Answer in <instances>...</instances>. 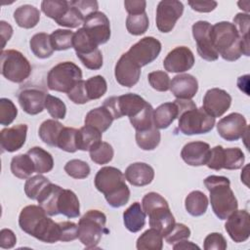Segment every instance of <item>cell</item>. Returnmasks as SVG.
Masks as SVG:
<instances>
[{
    "label": "cell",
    "instance_id": "33",
    "mask_svg": "<svg viewBox=\"0 0 250 250\" xmlns=\"http://www.w3.org/2000/svg\"><path fill=\"white\" fill-rule=\"evenodd\" d=\"M208 198L200 190H192L190 191L186 199H185V207L187 212L193 216V217H199L205 214L208 208Z\"/></svg>",
    "mask_w": 250,
    "mask_h": 250
},
{
    "label": "cell",
    "instance_id": "48",
    "mask_svg": "<svg viewBox=\"0 0 250 250\" xmlns=\"http://www.w3.org/2000/svg\"><path fill=\"white\" fill-rule=\"evenodd\" d=\"M249 22H250V18L247 13L246 14L238 13L233 18V24L235 25V27L242 39L244 50H245L247 57L250 54V52H249Z\"/></svg>",
    "mask_w": 250,
    "mask_h": 250
},
{
    "label": "cell",
    "instance_id": "10",
    "mask_svg": "<svg viewBox=\"0 0 250 250\" xmlns=\"http://www.w3.org/2000/svg\"><path fill=\"white\" fill-rule=\"evenodd\" d=\"M148 103L141 96L128 93L118 97L107 98L103 105L112 114L114 119L128 116L129 119L137 116L146 106Z\"/></svg>",
    "mask_w": 250,
    "mask_h": 250
},
{
    "label": "cell",
    "instance_id": "51",
    "mask_svg": "<svg viewBox=\"0 0 250 250\" xmlns=\"http://www.w3.org/2000/svg\"><path fill=\"white\" fill-rule=\"evenodd\" d=\"M18 115V108L15 104L7 98L0 99V124L10 125Z\"/></svg>",
    "mask_w": 250,
    "mask_h": 250
},
{
    "label": "cell",
    "instance_id": "9",
    "mask_svg": "<svg viewBox=\"0 0 250 250\" xmlns=\"http://www.w3.org/2000/svg\"><path fill=\"white\" fill-rule=\"evenodd\" d=\"M29 61L18 50L1 52V74L14 83H21L31 74Z\"/></svg>",
    "mask_w": 250,
    "mask_h": 250
},
{
    "label": "cell",
    "instance_id": "11",
    "mask_svg": "<svg viewBox=\"0 0 250 250\" xmlns=\"http://www.w3.org/2000/svg\"><path fill=\"white\" fill-rule=\"evenodd\" d=\"M245 161L243 151L239 147L224 148L222 146H216L210 149L207 167L219 171L221 169L237 170L240 169Z\"/></svg>",
    "mask_w": 250,
    "mask_h": 250
},
{
    "label": "cell",
    "instance_id": "12",
    "mask_svg": "<svg viewBox=\"0 0 250 250\" xmlns=\"http://www.w3.org/2000/svg\"><path fill=\"white\" fill-rule=\"evenodd\" d=\"M184 13V5L178 0H162L156 8V27L160 32L172 31Z\"/></svg>",
    "mask_w": 250,
    "mask_h": 250
},
{
    "label": "cell",
    "instance_id": "54",
    "mask_svg": "<svg viewBox=\"0 0 250 250\" xmlns=\"http://www.w3.org/2000/svg\"><path fill=\"white\" fill-rule=\"evenodd\" d=\"M68 99L76 104H83L88 103L90 100L88 98L87 92H86V87H85V81L82 79L78 81L72 89L67 93Z\"/></svg>",
    "mask_w": 250,
    "mask_h": 250
},
{
    "label": "cell",
    "instance_id": "30",
    "mask_svg": "<svg viewBox=\"0 0 250 250\" xmlns=\"http://www.w3.org/2000/svg\"><path fill=\"white\" fill-rule=\"evenodd\" d=\"M59 213L67 218H77L80 215V203L77 195L70 189L62 188L58 200Z\"/></svg>",
    "mask_w": 250,
    "mask_h": 250
},
{
    "label": "cell",
    "instance_id": "50",
    "mask_svg": "<svg viewBox=\"0 0 250 250\" xmlns=\"http://www.w3.org/2000/svg\"><path fill=\"white\" fill-rule=\"evenodd\" d=\"M45 108L53 119H63L66 114L65 104L58 97L47 94L45 101Z\"/></svg>",
    "mask_w": 250,
    "mask_h": 250
},
{
    "label": "cell",
    "instance_id": "25",
    "mask_svg": "<svg viewBox=\"0 0 250 250\" xmlns=\"http://www.w3.org/2000/svg\"><path fill=\"white\" fill-rule=\"evenodd\" d=\"M124 176L132 186L145 187L152 182L154 170L150 165L145 162H135L126 168Z\"/></svg>",
    "mask_w": 250,
    "mask_h": 250
},
{
    "label": "cell",
    "instance_id": "21",
    "mask_svg": "<svg viewBox=\"0 0 250 250\" xmlns=\"http://www.w3.org/2000/svg\"><path fill=\"white\" fill-rule=\"evenodd\" d=\"M47 93L38 87H25L19 93V104L29 115H36L45 108Z\"/></svg>",
    "mask_w": 250,
    "mask_h": 250
},
{
    "label": "cell",
    "instance_id": "3",
    "mask_svg": "<svg viewBox=\"0 0 250 250\" xmlns=\"http://www.w3.org/2000/svg\"><path fill=\"white\" fill-rule=\"evenodd\" d=\"M178 106V129L184 135H199L210 132L215 125V117L208 114L203 107H197L191 100L176 99Z\"/></svg>",
    "mask_w": 250,
    "mask_h": 250
},
{
    "label": "cell",
    "instance_id": "56",
    "mask_svg": "<svg viewBox=\"0 0 250 250\" xmlns=\"http://www.w3.org/2000/svg\"><path fill=\"white\" fill-rule=\"evenodd\" d=\"M59 225L61 229L60 241L68 242L78 238V225L69 221L61 222Z\"/></svg>",
    "mask_w": 250,
    "mask_h": 250
},
{
    "label": "cell",
    "instance_id": "37",
    "mask_svg": "<svg viewBox=\"0 0 250 250\" xmlns=\"http://www.w3.org/2000/svg\"><path fill=\"white\" fill-rule=\"evenodd\" d=\"M102 141V132L90 125H84L77 132V148L89 151L92 146Z\"/></svg>",
    "mask_w": 250,
    "mask_h": 250
},
{
    "label": "cell",
    "instance_id": "2",
    "mask_svg": "<svg viewBox=\"0 0 250 250\" xmlns=\"http://www.w3.org/2000/svg\"><path fill=\"white\" fill-rule=\"evenodd\" d=\"M124 174L117 168L105 166L101 168L95 176L96 188L104 195L108 205L119 208L128 203L130 189L125 183Z\"/></svg>",
    "mask_w": 250,
    "mask_h": 250
},
{
    "label": "cell",
    "instance_id": "27",
    "mask_svg": "<svg viewBox=\"0 0 250 250\" xmlns=\"http://www.w3.org/2000/svg\"><path fill=\"white\" fill-rule=\"evenodd\" d=\"M146 216L141 203L134 202L123 212L125 228L131 232L140 231L146 225Z\"/></svg>",
    "mask_w": 250,
    "mask_h": 250
},
{
    "label": "cell",
    "instance_id": "43",
    "mask_svg": "<svg viewBox=\"0 0 250 250\" xmlns=\"http://www.w3.org/2000/svg\"><path fill=\"white\" fill-rule=\"evenodd\" d=\"M149 26V21L146 13L128 15L126 19L127 31L132 35H142L146 32Z\"/></svg>",
    "mask_w": 250,
    "mask_h": 250
},
{
    "label": "cell",
    "instance_id": "8",
    "mask_svg": "<svg viewBox=\"0 0 250 250\" xmlns=\"http://www.w3.org/2000/svg\"><path fill=\"white\" fill-rule=\"evenodd\" d=\"M80 80H82L81 68L72 62H62L49 70L47 86L52 91L67 94Z\"/></svg>",
    "mask_w": 250,
    "mask_h": 250
},
{
    "label": "cell",
    "instance_id": "4",
    "mask_svg": "<svg viewBox=\"0 0 250 250\" xmlns=\"http://www.w3.org/2000/svg\"><path fill=\"white\" fill-rule=\"evenodd\" d=\"M211 41L214 49L225 61L234 62L245 55L242 39L235 27L229 21H219L212 25Z\"/></svg>",
    "mask_w": 250,
    "mask_h": 250
},
{
    "label": "cell",
    "instance_id": "58",
    "mask_svg": "<svg viewBox=\"0 0 250 250\" xmlns=\"http://www.w3.org/2000/svg\"><path fill=\"white\" fill-rule=\"evenodd\" d=\"M17 243L16 234L12 229H3L0 231V247L3 249L13 248Z\"/></svg>",
    "mask_w": 250,
    "mask_h": 250
},
{
    "label": "cell",
    "instance_id": "49",
    "mask_svg": "<svg viewBox=\"0 0 250 250\" xmlns=\"http://www.w3.org/2000/svg\"><path fill=\"white\" fill-rule=\"evenodd\" d=\"M63 169L65 173L73 179H85L91 172L89 164L80 159H71L67 161Z\"/></svg>",
    "mask_w": 250,
    "mask_h": 250
},
{
    "label": "cell",
    "instance_id": "46",
    "mask_svg": "<svg viewBox=\"0 0 250 250\" xmlns=\"http://www.w3.org/2000/svg\"><path fill=\"white\" fill-rule=\"evenodd\" d=\"M50 183V180L44 177L42 174L29 177L24 184V193L28 198L32 200H37V197L42 189Z\"/></svg>",
    "mask_w": 250,
    "mask_h": 250
},
{
    "label": "cell",
    "instance_id": "17",
    "mask_svg": "<svg viewBox=\"0 0 250 250\" xmlns=\"http://www.w3.org/2000/svg\"><path fill=\"white\" fill-rule=\"evenodd\" d=\"M225 229L236 243L246 241L250 236V215L246 210H235L227 220Z\"/></svg>",
    "mask_w": 250,
    "mask_h": 250
},
{
    "label": "cell",
    "instance_id": "24",
    "mask_svg": "<svg viewBox=\"0 0 250 250\" xmlns=\"http://www.w3.org/2000/svg\"><path fill=\"white\" fill-rule=\"evenodd\" d=\"M169 90L176 99L191 100L198 91V81L191 74L181 73L173 77Z\"/></svg>",
    "mask_w": 250,
    "mask_h": 250
},
{
    "label": "cell",
    "instance_id": "62",
    "mask_svg": "<svg viewBox=\"0 0 250 250\" xmlns=\"http://www.w3.org/2000/svg\"><path fill=\"white\" fill-rule=\"evenodd\" d=\"M174 250H187V249H200L198 245L192 243L191 241H188L187 239L179 241L175 244H173Z\"/></svg>",
    "mask_w": 250,
    "mask_h": 250
},
{
    "label": "cell",
    "instance_id": "63",
    "mask_svg": "<svg viewBox=\"0 0 250 250\" xmlns=\"http://www.w3.org/2000/svg\"><path fill=\"white\" fill-rule=\"evenodd\" d=\"M248 85H249V75L246 74V75H243V76H240L237 80V86L239 88L240 91H243L246 95H249V92H248Z\"/></svg>",
    "mask_w": 250,
    "mask_h": 250
},
{
    "label": "cell",
    "instance_id": "36",
    "mask_svg": "<svg viewBox=\"0 0 250 250\" xmlns=\"http://www.w3.org/2000/svg\"><path fill=\"white\" fill-rule=\"evenodd\" d=\"M29 46L33 55L39 59L50 58L55 51L51 44L50 35L45 32L34 34L29 40Z\"/></svg>",
    "mask_w": 250,
    "mask_h": 250
},
{
    "label": "cell",
    "instance_id": "45",
    "mask_svg": "<svg viewBox=\"0 0 250 250\" xmlns=\"http://www.w3.org/2000/svg\"><path fill=\"white\" fill-rule=\"evenodd\" d=\"M85 87L89 100H98L106 93L107 83L102 75H96L85 81Z\"/></svg>",
    "mask_w": 250,
    "mask_h": 250
},
{
    "label": "cell",
    "instance_id": "39",
    "mask_svg": "<svg viewBox=\"0 0 250 250\" xmlns=\"http://www.w3.org/2000/svg\"><path fill=\"white\" fill-rule=\"evenodd\" d=\"M160 139V132L154 125L144 131H136V143L143 150H153L159 145Z\"/></svg>",
    "mask_w": 250,
    "mask_h": 250
},
{
    "label": "cell",
    "instance_id": "41",
    "mask_svg": "<svg viewBox=\"0 0 250 250\" xmlns=\"http://www.w3.org/2000/svg\"><path fill=\"white\" fill-rule=\"evenodd\" d=\"M74 32L70 29H56L50 34L51 44L55 51H64L73 48Z\"/></svg>",
    "mask_w": 250,
    "mask_h": 250
},
{
    "label": "cell",
    "instance_id": "53",
    "mask_svg": "<svg viewBox=\"0 0 250 250\" xmlns=\"http://www.w3.org/2000/svg\"><path fill=\"white\" fill-rule=\"evenodd\" d=\"M190 236V229L185 224L175 223L173 229L164 236L168 244H175L179 241L188 239Z\"/></svg>",
    "mask_w": 250,
    "mask_h": 250
},
{
    "label": "cell",
    "instance_id": "31",
    "mask_svg": "<svg viewBox=\"0 0 250 250\" xmlns=\"http://www.w3.org/2000/svg\"><path fill=\"white\" fill-rule=\"evenodd\" d=\"M16 23L22 28H33L40 21V11L32 5H21L14 12Z\"/></svg>",
    "mask_w": 250,
    "mask_h": 250
},
{
    "label": "cell",
    "instance_id": "40",
    "mask_svg": "<svg viewBox=\"0 0 250 250\" xmlns=\"http://www.w3.org/2000/svg\"><path fill=\"white\" fill-rule=\"evenodd\" d=\"M89 153H90V158L93 162L99 165H103V164H107L112 160L114 150L111 145H109L106 142L101 141L90 148Z\"/></svg>",
    "mask_w": 250,
    "mask_h": 250
},
{
    "label": "cell",
    "instance_id": "14",
    "mask_svg": "<svg viewBox=\"0 0 250 250\" xmlns=\"http://www.w3.org/2000/svg\"><path fill=\"white\" fill-rule=\"evenodd\" d=\"M211 23L206 21H198L191 26L192 36L196 42L197 53L200 58L208 62L216 61L219 58L211 41Z\"/></svg>",
    "mask_w": 250,
    "mask_h": 250
},
{
    "label": "cell",
    "instance_id": "38",
    "mask_svg": "<svg viewBox=\"0 0 250 250\" xmlns=\"http://www.w3.org/2000/svg\"><path fill=\"white\" fill-rule=\"evenodd\" d=\"M136 247L138 250H161L163 248V235L155 229L150 228L138 237Z\"/></svg>",
    "mask_w": 250,
    "mask_h": 250
},
{
    "label": "cell",
    "instance_id": "32",
    "mask_svg": "<svg viewBox=\"0 0 250 250\" xmlns=\"http://www.w3.org/2000/svg\"><path fill=\"white\" fill-rule=\"evenodd\" d=\"M33 161L35 173L44 174L50 172L54 167V159L50 152L40 146H33L26 152Z\"/></svg>",
    "mask_w": 250,
    "mask_h": 250
},
{
    "label": "cell",
    "instance_id": "28",
    "mask_svg": "<svg viewBox=\"0 0 250 250\" xmlns=\"http://www.w3.org/2000/svg\"><path fill=\"white\" fill-rule=\"evenodd\" d=\"M114 120L110 111L104 105L91 109L85 116V125H90L98 129L100 132H105Z\"/></svg>",
    "mask_w": 250,
    "mask_h": 250
},
{
    "label": "cell",
    "instance_id": "59",
    "mask_svg": "<svg viewBox=\"0 0 250 250\" xmlns=\"http://www.w3.org/2000/svg\"><path fill=\"white\" fill-rule=\"evenodd\" d=\"M125 10L129 15H137L146 12V2L144 0H126L124 1Z\"/></svg>",
    "mask_w": 250,
    "mask_h": 250
},
{
    "label": "cell",
    "instance_id": "52",
    "mask_svg": "<svg viewBox=\"0 0 250 250\" xmlns=\"http://www.w3.org/2000/svg\"><path fill=\"white\" fill-rule=\"evenodd\" d=\"M149 85L158 92H166L170 89V77L163 70H156L147 75Z\"/></svg>",
    "mask_w": 250,
    "mask_h": 250
},
{
    "label": "cell",
    "instance_id": "61",
    "mask_svg": "<svg viewBox=\"0 0 250 250\" xmlns=\"http://www.w3.org/2000/svg\"><path fill=\"white\" fill-rule=\"evenodd\" d=\"M0 32H1V38H2V49L5 47L6 42L10 40V38L13 35V27L10 23H8L5 21H0Z\"/></svg>",
    "mask_w": 250,
    "mask_h": 250
},
{
    "label": "cell",
    "instance_id": "1",
    "mask_svg": "<svg viewBox=\"0 0 250 250\" xmlns=\"http://www.w3.org/2000/svg\"><path fill=\"white\" fill-rule=\"evenodd\" d=\"M21 230L45 243L60 241L61 229L59 223L47 217V213L39 205L23 207L19 216Z\"/></svg>",
    "mask_w": 250,
    "mask_h": 250
},
{
    "label": "cell",
    "instance_id": "7",
    "mask_svg": "<svg viewBox=\"0 0 250 250\" xmlns=\"http://www.w3.org/2000/svg\"><path fill=\"white\" fill-rule=\"evenodd\" d=\"M106 216L99 210L87 211L78 222V239L88 249L96 248L104 232Z\"/></svg>",
    "mask_w": 250,
    "mask_h": 250
},
{
    "label": "cell",
    "instance_id": "15",
    "mask_svg": "<svg viewBox=\"0 0 250 250\" xmlns=\"http://www.w3.org/2000/svg\"><path fill=\"white\" fill-rule=\"evenodd\" d=\"M83 28L97 45L106 43L110 38V22L103 12H94L85 18Z\"/></svg>",
    "mask_w": 250,
    "mask_h": 250
},
{
    "label": "cell",
    "instance_id": "57",
    "mask_svg": "<svg viewBox=\"0 0 250 250\" xmlns=\"http://www.w3.org/2000/svg\"><path fill=\"white\" fill-rule=\"evenodd\" d=\"M70 2L72 5L79 9V11L83 14L85 18L88 17L90 14L97 12L99 9L98 2L95 0H75Z\"/></svg>",
    "mask_w": 250,
    "mask_h": 250
},
{
    "label": "cell",
    "instance_id": "29",
    "mask_svg": "<svg viewBox=\"0 0 250 250\" xmlns=\"http://www.w3.org/2000/svg\"><path fill=\"white\" fill-rule=\"evenodd\" d=\"M179 116L177 104L173 103H164L153 109V123L157 129L168 128Z\"/></svg>",
    "mask_w": 250,
    "mask_h": 250
},
{
    "label": "cell",
    "instance_id": "47",
    "mask_svg": "<svg viewBox=\"0 0 250 250\" xmlns=\"http://www.w3.org/2000/svg\"><path fill=\"white\" fill-rule=\"evenodd\" d=\"M85 20V17L83 14L79 11L78 8H76L74 5L71 4L69 1V7L64 13V15L58 20L56 22L61 26H65L69 28H76L79 25L83 24Z\"/></svg>",
    "mask_w": 250,
    "mask_h": 250
},
{
    "label": "cell",
    "instance_id": "35",
    "mask_svg": "<svg viewBox=\"0 0 250 250\" xmlns=\"http://www.w3.org/2000/svg\"><path fill=\"white\" fill-rule=\"evenodd\" d=\"M10 168L15 177L22 180L28 179L31 174L35 172L33 161L27 153H21L14 156L11 160Z\"/></svg>",
    "mask_w": 250,
    "mask_h": 250
},
{
    "label": "cell",
    "instance_id": "13",
    "mask_svg": "<svg viewBox=\"0 0 250 250\" xmlns=\"http://www.w3.org/2000/svg\"><path fill=\"white\" fill-rule=\"evenodd\" d=\"M161 43L152 36H146L135 43L126 52L141 67L152 62L161 52Z\"/></svg>",
    "mask_w": 250,
    "mask_h": 250
},
{
    "label": "cell",
    "instance_id": "20",
    "mask_svg": "<svg viewBox=\"0 0 250 250\" xmlns=\"http://www.w3.org/2000/svg\"><path fill=\"white\" fill-rule=\"evenodd\" d=\"M231 97L230 95L219 88L209 89L203 97V109L213 117L222 116L230 106Z\"/></svg>",
    "mask_w": 250,
    "mask_h": 250
},
{
    "label": "cell",
    "instance_id": "6",
    "mask_svg": "<svg viewBox=\"0 0 250 250\" xmlns=\"http://www.w3.org/2000/svg\"><path fill=\"white\" fill-rule=\"evenodd\" d=\"M142 207L148 216L150 228L158 230L163 237L173 229L175 218L162 195L154 191L146 193L142 199Z\"/></svg>",
    "mask_w": 250,
    "mask_h": 250
},
{
    "label": "cell",
    "instance_id": "60",
    "mask_svg": "<svg viewBox=\"0 0 250 250\" xmlns=\"http://www.w3.org/2000/svg\"><path fill=\"white\" fill-rule=\"evenodd\" d=\"M188 4L193 11L199 13H209L215 10L218 5L216 1H188Z\"/></svg>",
    "mask_w": 250,
    "mask_h": 250
},
{
    "label": "cell",
    "instance_id": "55",
    "mask_svg": "<svg viewBox=\"0 0 250 250\" xmlns=\"http://www.w3.org/2000/svg\"><path fill=\"white\" fill-rule=\"evenodd\" d=\"M227 247V240L220 232H211L204 239L203 248L205 250H225Z\"/></svg>",
    "mask_w": 250,
    "mask_h": 250
},
{
    "label": "cell",
    "instance_id": "5",
    "mask_svg": "<svg viewBox=\"0 0 250 250\" xmlns=\"http://www.w3.org/2000/svg\"><path fill=\"white\" fill-rule=\"evenodd\" d=\"M204 185L210 193L212 210L220 220H227L237 210L238 202L230 188V182L227 177L208 176L204 180Z\"/></svg>",
    "mask_w": 250,
    "mask_h": 250
},
{
    "label": "cell",
    "instance_id": "19",
    "mask_svg": "<svg viewBox=\"0 0 250 250\" xmlns=\"http://www.w3.org/2000/svg\"><path fill=\"white\" fill-rule=\"evenodd\" d=\"M116 81L124 87L135 86L141 76V66L137 64L127 53L121 55L114 67Z\"/></svg>",
    "mask_w": 250,
    "mask_h": 250
},
{
    "label": "cell",
    "instance_id": "26",
    "mask_svg": "<svg viewBox=\"0 0 250 250\" xmlns=\"http://www.w3.org/2000/svg\"><path fill=\"white\" fill-rule=\"evenodd\" d=\"M62 190V188L50 183L42 189V191L38 195V205L44 209L47 215L56 216L60 214L58 210V200Z\"/></svg>",
    "mask_w": 250,
    "mask_h": 250
},
{
    "label": "cell",
    "instance_id": "34",
    "mask_svg": "<svg viewBox=\"0 0 250 250\" xmlns=\"http://www.w3.org/2000/svg\"><path fill=\"white\" fill-rule=\"evenodd\" d=\"M64 126L56 119H47L41 123L38 136L43 143L50 146H57L59 136Z\"/></svg>",
    "mask_w": 250,
    "mask_h": 250
},
{
    "label": "cell",
    "instance_id": "18",
    "mask_svg": "<svg viewBox=\"0 0 250 250\" xmlns=\"http://www.w3.org/2000/svg\"><path fill=\"white\" fill-rule=\"evenodd\" d=\"M194 64V56L186 46H178L171 50L163 61L165 70L173 73H182L189 70Z\"/></svg>",
    "mask_w": 250,
    "mask_h": 250
},
{
    "label": "cell",
    "instance_id": "16",
    "mask_svg": "<svg viewBox=\"0 0 250 250\" xmlns=\"http://www.w3.org/2000/svg\"><path fill=\"white\" fill-rule=\"evenodd\" d=\"M217 131L226 141H237L248 131L247 121L242 114L232 112L219 120L217 123Z\"/></svg>",
    "mask_w": 250,
    "mask_h": 250
},
{
    "label": "cell",
    "instance_id": "23",
    "mask_svg": "<svg viewBox=\"0 0 250 250\" xmlns=\"http://www.w3.org/2000/svg\"><path fill=\"white\" fill-rule=\"evenodd\" d=\"M209 144L201 141L188 143L181 151L182 159L189 166L206 165L210 154Z\"/></svg>",
    "mask_w": 250,
    "mask_h": 250
},
{
    "label": "cell",
    "instance_id": "42",
    "mask_svg": "<svg viewBox=\"0 0 250 250\" xmlns=\"http://www.w3.org/2000/svg\"><path fill=\"white\" fill-rule=\"evenodd\" d=\"M69 7V1L65 0H44L41 2V11L46 17L57 21Z\"/></svg>",
    "mask_w": 250,
    "mask_h": 250
},
{
    "label": "cell",
    "instance_id": "22",
    "mask_svg": "<svg viewBox=\"0 0 250 250\" xmlns=\"http://www.w3.org/2000/svg\"><path fill=\"white\" fill-rule=\"evenodd\" d=\"M26 134V124H18L2 129L0 133V145L2 151L14 152L21 148L25 143Z\"/></svg>",
    "mask_w": 250,
    "mask_h": 250
},
{
    "label": "cell",
    "instance_id": "44",
    "mask_svg": "<svg viewBox=\"0 0 250 250\" xmlns=\"http://www.w3.org/2000/svg\"><path fill=\"white\" fill-rule=\"evenodd\" d=\"M77 132L78 130L72 127H63L59 139L57 146L66 152H75L77 148Z\"/></svg>",
    "mask_w": 250,
    "mask_h": 250
}]
</instances>
